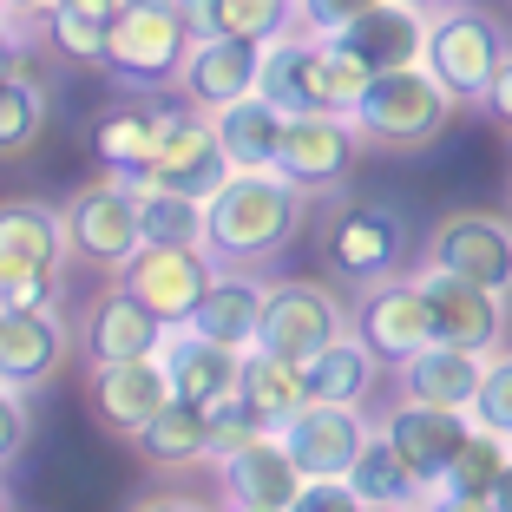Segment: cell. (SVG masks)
Wrapping results in <instances>:
<instances>
[{"instance_id": "6da1fadb", "label": "cell", "mask_w": 512, "mask_h": 512, "mask_svg": "<svg viewBox=\"0 0 512 512\" xmlns=\"http://www.w3.org/2000/svg\"><path fill=\"white\" fill-rule=\"evenodd\" d=\"M309 191L283 165H243L204 197V250L217 270H263L302 237Z\"/></svg>"}, {"instance_id": "7a4b0ae2", "label": "cell", "mask_w": 512, "mask_h": 512, "mask_svg": "<svg viewBox=\"0 0 512 512\" xmlns=\"http://www.w3.org/2000/svg\"><path fill=\"white\" fill-rule=\"evenodd\" d=\"M368 79L375 73H368L342 40H316V33L289 27L263 46V79H256V92L276 99L283 112H355Z\"/></svg>"}, {"instance_id": "3957f363", "label": "cell", "mask_w": 512, "mask_h": 512, "mask_svg": "<svg viewBox=\"0 0 512 512\" xmlns=\"http://www.w3.org/2000/svg\"><path fill=\"white\" fill-rule=\"evenodd\" d=\"M453 99L447 86L434 79V66H388V73L368 79V92L355 99V132H362L368 151H427L453 119Z\"/></svg>"}, {"instance_id": "277c9868", "label": "cell", "mask_w": 512, "mask_h": 512, "mask_svg": "<svg viewBox=\"0 0 512 512\" xmlns=\"http://www.w3.org/2000/svg\"><path fill=\"white\" fill-rule=\"evenodd\" d=\"M66 256H73L66 211L40 197L0 204V302H60Z\"/></svg>"}, {"instance_id": "5b68a950", "label": "cell", "mask_w": 512, "mask_h": 512, "mask_svg": "<svg viewBox=\"0 0 512 512\" xmlns=\"http://www.w3.org/2000/svg\"><path fill=\"white\" fill-rule=\"evenodd\" d=\"M191 20H184L178 0H119L112 14V53L106 73L125 92H165L184 66V46H191Z\"/></svg>"}, {"instance_id": "8992f818", "label": "cell", "mask_w": 512, "mask_h": 512, "mask_svg": "<svg viewBox=\"0 0 512 512\" xmlns=\"http://www.w3.org/2000/svg\"><path fill=\"white\" fill-rule=\"evenodd\" d=\"M407 217L381 197H342L329 217H322V263L342 283H381V276H401L407 256Z\"/></svg>"}, {"instance_id": "52a82bcc", "label": "cell", "mask_w": 512, "mask_h": 512, "mask_svg": "<svg viewBox=\"0 0 512 512\" xmlns=\"http://www.w3.org/2000/svg\"><path fill=\"white\" fill-rule=\"evenodd\" d=\"M512 40L486 7L460 0V7H440L434 14V33H427V66L434 79L460 99V106H486V92H493V73L506 66Z\"/></svg>"}, {"instance_id": "ba28073f", "label": "cell", "mask_w": 512, "mask_h": 512, "mask_svg": "<svg viewBox=\"0 0 512 512\" xmlns=\"http://www.w3.org/2000/svg\"><path fill=\"white\" fill-rule=\"evenodd\" d=\"M66 237H73V256L92 263V270L119 276L138 250H145V217H138V184L125 178H99L79 184L66 197Z\"/></svg>"}, {"instance_id": "9c48e42d", "label": "cell", "mask_w": 512, "mask_h": 512, "mask_svg": "<svg viewBox=\"0 0 512 512\" xmlns=\"http://www.w3.org/2000/svg\"><path fill=\"white\" fill-rule=\"evenodd\" d=\"M211 276H217V256L204 250V243H145L119 270V283L132 289L165 329H184L191 309L204 302V289H211Z\"/></svg>"}, {"instance_id": "30bf717a", "label": "cell", "mask_w": 512, "mask_h": 512, "mask_svg": "<svg viewBox=\"0 0 512 512\" xmlns=\"http://www.w3.org/2000/svg\"><path fill=\"white\" fill-rule=\"evenodd\" d=\"M368 434H375V421L355 401H302L276 427V440L289 447L302 480H348V467H355V453H362Z\"/></svg>"}, {"instance_id": "8fae6325", "label": "cell", "mask_w": 512, "mask_h": 512, "mask_svg": "<svg viewBox=\"0 0 512 512\" xmlns=\"http://www.w3.org/2000/svg\"><path fill=\"white\" fill-rule=\"evenodd\" d=\"M414 283H421V296H427V316H434V335H440V342L486 348V355H493V348H506V329H512L506 302L512 296L473 283V276H453V270H440V263H421V270H414Z\"/></svg>"}, {"instance_id": "7c38bea8", "label": "cell", "mask_w": 512, "mask_h": 512, "mask_svg": "<svg viewBox=\"0 0 512 512\" xmlns=\"http://www.w3.org/2000/svg\"><path fill=\"white\" fill-rule=\"evenodd\" d=\"M348 329L381 355V368H401L407 355H421V348L434 342V316H427V296H421L414 276L362 283V296H355V309H348Z\"/></svg>"}, {"instance_id": "4fadbf2b", "label": "cell", "mask_w": 512, "mask_h": 512, "mask_svg": "<svg viewBox=\"0 0 512 512\" xmlns=\"http://www.w3.org/2000/svg\"><path fill=\"white\" fill-rule=\"evenodd\" d=\"M348 335V309L322 283H270L263 289V322H256V348H270L283 362H309L316 348Z\"/></svg>"}, {"instance_id": "5bb4252c", "label": "cell", "mask_w": 512, "mask_h": 512, "mask_svg": "<svg viewBox=\"0 0 512 512\" xmlns=\"http://www.w3.org/2000/svg\"><path fill=\"white\" fill-rule=\"evenodd\" d=\"M263 46L270 40H250V33H197V40L184 46V66H178V79H171V92L197 112L230 106V99L256 92V79H263Z\"/></svg>"}, {"instance_id": "9a60e30c", "label": "cell", "mask_w": 512, "mask_h": 512, "mask_svg": "<svg viewBox=\"0 0 512 512\" xmlns=\"http://www.w3.org/2000/svg\"><path fill=\"white\" fill-rule=\"evenodd\" d=\"M362 151L368 145H362V132H355L348 112H289L283 145H276V165H283L309 197H322V191H342V178L355 171Z\"/></svg>"}, {"instance_id": "2e32d148", "label": "cell", "mask_w": 512, "mask_h": 512, "mask_svg": "<svg viewBox=\"0 0 512 512\" xmlns=\"http://www.w3.org/2000/svg\"><path fill=\"white\" fill-rule=\"evenodd\" d=\"M165 335L171 329L151 316V309L119 283V276H112V289H99V296L79 309V322H73V348L86 355V368L132 362V355H158V348H165Z\"/></svg>"}, {"instance_id": "e0dca14e", "label": "cell", "mask_w": 512, "mask_h": 512, "mask_svg": "<svg viewBox=\"0 0 512 512\" xmlns=\"http://www.w3.org/2000/svg\"><path fill=\"white\" fill-rule=\"evenodd\" d=\"M427 263L453 276H473V283L512 296V217L499 211H453L427 230Z\"/></svg>"}, {"instance_id": "ac0fdd59", "label": "cell", "mask_w": 512, "mask_h": 512, "mask_svg": "<svg viewBox=\"0 0 512 512\" xmlns=\"http://www.w3.org/2000/svg\"><path fill=\"white\" fill-rule=\"evenodd\" d=\"M66 348H73V329L60 302H0V381L27 394L46 388L66 368Z\"/></svg>"}, {"instance_id": "d6986e66", "label": "cell", "mask_w": 512, "mask_h": 512, "mask_svg": "<svg viewBox=\"0 0 512 512\" xmlns=\"http://www.w3.org/2000/svg\"><path fill=\"white\" fill-rule=\"evenodd\" d=\"M224 178H230V158H224V145H217L211 112L184 106V99L178 106L165 99V138H158V165H151L145 184H171V191L211 197Z\"/></svg>"}, {"instance_id": "ffe728a7", "label": "cell", "mask_w": 512, "mask_h": 512, "mask_svg": "<svg viewBox=\"0 0 512 512\" xmlns=\"http://www.w3.org/2000/svg\"><path fill=\"white\" fill-rule=\"evenodd\" d=\"M86 401H92V421L106 427V434L132 440L138 427L171 401V368H165V348L158 355H132V362H106L92 368L86 381Z\"/></svg>"}, {"instance_id": "44dd1931", "label": "cell", "mask_w": 512, "mask_h": 512, "mask_svg": "<svg viewBox=\"0 0 512 512\" xmlns=\"http://www.w3.org/2000/svg\"><path fill=\"white\" fill-rule=\"evenodd\" d=\"M158 138H165V99L158 92H132L119 106H106L92 119V158L106 178L145 184L151 165H158Z\"/></svg>"}, {"instance_id": "7402d4cb", "label": "cell", "mask_w": 512, "mask_h": 512, "mask_svg": "<svg viewBox=\"0 0 512 512\" xmlns=\"http://www.w3.org/2000/svg\"><path fill=\"white\" fill-rule=\"evenodd\" d=\"M381 434L401 447V460L427 480V499H434L440 473L453 467V453L473 440V414H460V407H434V401H394L388 414H381Z\"/></svg>"}, {"instance_id": "603a6c76", "label": "cell", "mask_w": 512, "mask_h": 512, "mask_svg": "<svg viewBox=\"0 0 512 512\" xmlns=\"http://www.w3.org/2000/svg\"><path fill=\"white\" fill-rule=\"evenodd\" d=\"M217 486H224V506L237 512H289L302 493V467L276 434H256L217 460Z\"/></svg>"}, {"instance_id": "cb8c5ba5", "label": "cell", "mask_w": 512, "mask_h": 512, "mask_svg": "<svg viewBox=\"0 0 512 512\" xmlns=\"http://www.w3.org/2000/svg\"><path fill=\"white\" fill-rule=\"evenodd\" d=\"M427 33H434V7L421 0H375L362 20L335 40L368 66V73H388V66H421L427 60Z\"/></svg>"}, {"instance_id": "d4e9b609", "label": "cell", "mask_w": 512, "mask_h": 512, "mask_svg": "<svg viewBox=\"0 0 512 512\" xmlns=\"http://www.w3.org/2000/svg\"><path fill=\"white\" fill-rule=\"evenodd\" d=\"M486 362H493L486 348H460V342H440V335H434L421 355H407V362L394 368V394L473 414V401H480V381H486Z\"/></svg>"}, {"instance_id": "484cf974", "label": "cell", "mask_w": 512, "mask_h": 512, "mask_svg": "<svg viewBox=\"0 0 512 512\" xmlns=\"http://www.w3.org/2000/svg\"><path fill=\"white\" fill-rule=\"evenodd\" d=\"M138 460L158 473H184V467H217V434H211V407L171 394L158 414L132 434Z\"/></svg>"}, {"instance_id": "4316f807", "label": "cell", "mask_w": 512, "mask_h": 512, "mask_svg": "<svg viewBox=\"0 0 512 512\" xmlns=\"http://www.w3.org/2000/svg\"><path fill=\"white\" fill-rule=\"evenodd\" d=\"M165 368H171V394L197 407H217L237 394V375H243V348H224L197 329H171L165 335Z\"/></svg>"}, {"instance_id": "83f0119b", "label": "cell", "mask_w": 512, "mask_h": 512, "mask_svg": "<svg viewBox=\"0 0 512 512\" xmlns=\"http://www.w3.org/2000/svg\"><path fill=\"white\" fill-rule=\"evenodd\" d=\"M263 276L256 270H217L211 289H204V302L191 309V322L184 329L211 335V342L224 348H256V322H263Z\"/></svg>"}, {"instance_id": "f1b7e54d", "label": "cell", "mask_w": 512, "mask_h": 512, "mask_svg": "<svg viewBox=\"0 0 512 512\" xmlns=\"http://www.w3.org/2000/svg\"><path fill=\"white\" fill-rule=\"evenodd\" d=\"M348 486L362 493V512H401V506H434L427 499V480L401 460V447H394L388 434H368L362 453H355V467H348Z\"/></svg>"}, {"instance_id": "f546056e", "label": "cell", "mask_w": 512, "mask_h": 512, "mask_svg": "<svg viewBox=\"0 0 512 512\" xmlns=\"http://www.w3.org/2000/svg\"><path fill=\"white\" fill-rule=\"evenodd\" d=\"M375 381H381V355L355 329L335 335L329 348H316V355L302 362V388H309V401H355V407H368Z\"/></svg>"}, {"instance_id": "4dcf8cb0", "label": "cell", "mask_w": 512, "mask_h": 512, "mask_svg": "<svg viewBox=\"0 0 512 512\" xmlns=\"http://www.w3.org/2000/svg\"><path fill=\"white\" fill-rule=\"evenodd\" d=\"M211 125H217V145H224L230 171H243V165H276L289 112L276 106V99H263V92H243V99H230V106L211 112Z\"/></svg>"}, {"instance_id": "1f68e13d", "label": "cell", "mask_w": 512, "mask_h": 512, "mask_svg": "<svg viewBox=\"0 0 512 512\" xmlns=\"http://www.w3.org/2000/svg\"><path fill=\"white\" fill-rule=\"evenodd\" d=\"M237 394H243V407H250L256 421L276 434V427L309 401V388H302V362H283V355H270V348H243Z\"/></svg>"}, {"instance_id": "d6a6232c", "label": "cell", "mask_w": 512, "mask_h": 512, "mask_svg": "<svg viewBox=\"0 0 512 512\" xmlns=\"http://www.w3.org/2000/svg\"><path fill=\"white\" fill-rule=\"evenodd\" d=\"M112 14H119V0H53L46 7V40L53 53L73 66H106L112 53Z\"/></svg>"}, {"instance_id": "836d02e7", "label": "cell", "mask_w": 512, "mask_h": 512, "mask_svg": "<svg viewBox=\"0 0 512 512\" xmlns=\"http://www.w3.org/2000/svg\"><path fill=\"white\" fill-rule=\"evenodd\" d=\"M506 460H512V440H499V434H486V427H473V440L453 453V467L440 473L434 506H493Z\"/></svg>"}, {"instance_id": "e575fe53", "label": "cell", "mask_w": 512, "mask_h": 512, "mask_svg": "<svg viewBox=\"0 0 512 512\" xmlns=\"http://www.w3.org/2000/svg\"><path fill=\"white\" fill-rule=\"evenodd\" d=\"M46 119H53V99H46V86L27 73V66H14V73L0 79V158H20V151L40 145Z\"/></svg>"}, {"instance_id": "d590c367", "label": "cell", "mask_w": 512, "mask_h": 512, "mask_svg": "<svg viewBox=\"0 0 512 512\" xmlns=\"http://www.w3.org/2000/svg\"><path fill=\"white\" fill-rule=\"evenodd\" d=\"M138 217H145V243H204V197L191 191L138 184Z\"/></svg>"}, {"instance_id": "8d00e7d4", "label": "cell", "mask_w": 512, "mask_h": 512, "mask_svg": "<svg viewBox=\"0 0 512 512\" xmlns=\"http://www.w3.org/2000/svg\"><path fill=\"white\" fill-rule=\"evenodd\" d=\"M473 427L512 440V348H493V362H486L480 401H473Z\"/></svg>"}, {"instance_id": "74e56055", "label": "cell", "mask_w": 512, "mask_h": 512, "mask_svg": "<svg viewBox=\"0 0 512 512\" xmlns=\"http://www.w3.org/2000/svg\"><path fill=\"white\" fill-rule=\"evenodd\" d=\"M368 7H375V0H289V27L316 33V40H335V33H348Z\"/></svg>"}, {"instance_id": "f35d334b", "label": "cell", "mask_w": 512, "mask_h": 512, "mask_svg": "<svg viewBox=\"0 0 512 512\" xmlns=\"http://www.w3.org/2000/svg\"><path fill=\"white\" fill-rule=\"evenodd\" d=\"M33 440V407H27V388H14V381H0V473L14 467L20 453H27Z\"/></svg>"}, {"instance_id": "ab89813d", "label": "cell", "mask_w": 512, "mask_h": 512, "mask_svg": "<svg viewBox=\"0 0 512 512\" xmlns=\"http://www.w3.org/2000/svg\"><path fill=\"white\" fill-rule=\"evenodd\" d=\"M289 512H362V493L348 480H302V493H296Z\"/></svg>"}, {"instance_id": "60d3db41", "label": "cell", "mask_w": 512, "mask_h": 512, "mask_svg": "<svg viewBox=\"0 0 512 512\" xmlns=\"http://www.w3.org/2000/svg\"><path fill=\"white\" fill-rule=\"evenodd\" d=\"M486 119H499V125H506V132H512V53H506V66H499V73H493V92H486Z\"/></svg>"}, {"instance_id": "b9f144b4", "label": "cell", "mask_w": 512, "mask_h": 512, "mask_svg": "<svg viewBox=\"0 0 512 512\" xmlns=\"http://www.w3.org/2000/svg\"><path fill=\"white\" fill-rule=\"evenodd\" d=\"M20 53H27V40H20V33H7V27H0V79H7V73H14V66H20Z\"/></svg>"}, {"instance_id": "7bdbcfd3", "label": "cell", "mask_w": 512, "mask_h": 512, "mask_svg": "<svg viewBox=\"0 0 512 512\" xmlns=\"http://www.w3.org/2000/svg\"><path fill=\"white\" fill-rule=\"evenodd\" d=\"M0 27L20 33V40H33V20H27V14H14V0H0Z\"/></svg>"}, {"instance_id": "ee69618b", "label": "cell", "mask_w": 512, "mask_h": 512, "mask_svg": "<svg viewBox=\"0 0 512 512\" xmlns=\"http://www.w3.org/2000/svg\"><path fill=\"white\" fill-rule=\"evenodd\" d=\"M493 506H499V512H512V460H506V473H499V493H493Z\"/></svg>"}, {"instance_id": "f6af8a7d", "label": "cell", "mask_w": 512, "mask_h": 512, "mask_svg": "<svg viewBox=\"0 0 512 512\" xmlns=\"http://www.w3.org/2000/svg\"><path fill=\"white\" fill-rule=\"evenodd\" d=\"M46 7L53 0H14V14H27V20H46Z\"/></svg>"}, {"instance_id": "bcb514c9", "label": "cell", "mask_w": 512, "mask_h": 512, "mask_svg": "<svg viewBox=\"0 0 512 512\" xmlns=\"http://www.w3.org/2000/svg\"><path fill=\"white\" fill-rule=\"evenodd\" d=\"M421 7H434V14H440V7H460V0H421Z\"/></svg>"}, {"instance_id": "7dc6e473", "label": "cell", "mask_w": 512, "mask_h": 512, "mask_svg": "<svg viewBox=\"0 0 512 512\" xmlns=\"http://www.w3.org/2000/svg\"><path fill=\"white\" fill-rule=\"evenodd\" d=\"M0 506H14V493H7V480H0Z\"/></svg>"}]
</instances>
